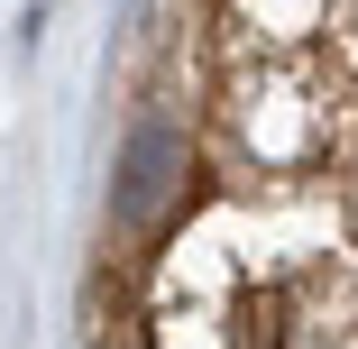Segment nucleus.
Segmentation results:
<instances>
[{"label": "nucleus", "mask_w": 358, "mask_h": 349, "mask_svg": "<svg viewBox=\"0 0 358 349\" xmlns=\"http://www.w3.org/2000/svg\"><path fill=\"white\" fill-rule=\"evenodd\" d=\"M285 349H358V285H331L294 313V331H285Z\"/></svg>", "instance_id": "nucleus-1"}, {"label": "nucleus", "mask_w": 358, "mask_h": 349, "mask_svg": "<svg viewBox=\"0 0 358 349\" xmlns=\"http://www.w3.org/2000/svg\"><path fill=\"white\" fill-rule=\"evenodd\" d=\"M349 64H358V0H349Z\"/></svg>", "instance_id": "nucleus-2"}, {"label": "nucleus", "mask_w": 358, "mask_h": 349, "mask_svg": "<svg viewBox=\"0 0 358 349\" xmlns=\"http://www.w3.org/2000/svg\"><path fill=\"white\" fill-rule=\"evenodd\" d=\"M349 230H358V166H349Z\"/></svg>", "instance_id": "nucleus-3"}]
</instances>
